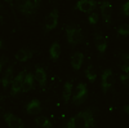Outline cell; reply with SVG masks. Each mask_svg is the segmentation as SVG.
Masks as SVG:
<instances>
[{
    "label": "cell",
    "instance_id": "5",
    "mask_svg": "<svg viewBox=\"0 0 129 128\" xmlns=\"http://www.w3.org/2000/svg\"><path fill=\"white\" fill-rule=\"evenodd\" d=\"M25 76H26V70L18 72V75L13 79V82H12V89H10V94H12V96H16V94L22 92V85H23Z\"/></svg>",
    "mask_w": 129,
    "mask_h": 128
},
{
    "label": "cell",
    "instance_id": "1",
    "mask_svg": "<svg viewBox=\"0 0 129 128\" xmlns=\"http://www.w3.org/2000/svg\"><path fill=\"white\" fill-rule=\"evenodd\" d=\"M94 125V118H93V113L92 110H85L75 116L66 123L67 128H75V127H83V128H90Z\"/></svg>",
    "mask_w": 129,
    "mask_h": 128
},
{
    "label": "cell",
    "instance_id": "4",
    "mask_svg": "<svg viewBox=\"0 0 129 128\" xmlns=\"http://www.w3.org/2000/svg\"><path fill=\"white\" fill-rule=\"evenodd\" d=\"M58 17H59V13H58L57 8H54L45 17V21H44V31H45V33L54 30L57 27V25H58Z\"/></svg>",
    "mask_w": 129,
    "mask_h": 128
},
{
    "label": "cell",
    "instance_id": "18",
    "mask_svg": "<svg viewBox=\"0 0 129 128\" xmlns=\"http://www.w3.org/2000/svg\"><path fill=\"white\" fill-rule=\"evenodd\" d=\"M49 55H50V58L53 61H56L59 58V55H61V45L58 41H54L52 43V45L49 48Z\"/></svg>",
    "mask_w": 129,
    "mask_h": 128
},
{
    "label": "cell",
    "instance_id": "21",
    "mask_svg": "<svg viewBox=\"0 0 129 128\" xmlns=\"http://www.w3.org/2000/svg\"><path fill=\"white\" fill-rule=\"evenodd\" d=\"M35 123L36 125L39 127H43V128H52V123L49 122V119L44 115H39L38 118L35 119Z\"/></svg>",
    "mask_w": 129,
    "mask_h": 128
},
{
    "label": "cell",
    "instance_id": "19",
    "mask_svg": "<svg viewBox=\"0 0 129 128\" xmlns=\"http://www.w3.org/2000/svg\"><path fill=\"white\" fill-rule=\"evenodd\" d=\"M72 96V83L71 82H66L63 85V92H62V98L64 102L70 101V97Z\"/></svg>",
    "mask_w": 129,
    "mask_h": 128
},
{
    "label": "cell",
    "instance_id": "17",
    "mask_svg": "<svg viewBox=\"0 0 129 128\" xmlns=\"http://www.w3.org/2000/svg\"><path fill=\"white\" fill-rule=\"evenodd\" d=\"M32 57V50L30 49H19L16 55H14V58L18 61V62H25L27 60H30Z\"/></svg>",
    "mask_w": 129,
    "mask_h": 128
},
{
    "label": "cell",
    "instance_id": "23",
    "mask_svg": "<svg viewBox=\"0 0 129 128\" xmlns=\"http://www.w3.org/2000/svg\"><path fill=\"white\" fill-rule=\"evenodd\" d=\"M98 13H95V12H92V13H89V16H88V22L90 23V25H95L97 22H98Z\"/></svg>",
    "mask_w": 129,
    "mask_h": 128
},
{
    "label": "cell",
    "instance_id": "13",
    "mask_svg": "<svg viewBox=\"0 0 129 128\" xmlns=\"http://www.w3.org/2000/svg\"><path fill=\"white\" fill-rule=\"evenodd\" d=\"M35 75H32L31 72L26 71V76L23 80V85H22V92H30L31 89L35 88Z\"/></svg>",
    "mask_w": 129,
    "mask_h": 128
},
{
    "label": "cell",
    "instance_id": "27",
    "mask_svg": "<svg viewBox=\"0 0 129 128\" xmlns=\"http://www.w3.org/2000/svg\"><path fill=\"white\" fill-rule=\"evenodd\" d=\"M28 2H30V4L34 7L35 9H38L39 5H40V0H28Z\"/></svg>",
    "mask_w": 129,
    "mask_h": 128
},
{
    "label": "cell",
    "instance_id": "6",
    "mask_svg": "<svg viewBox=\"0 0 129 128\" xmlns=\"http://www.w3.org/2000/svg\"><path fill=\"white\" fill-rule=\"evenodd\" d=\"M114 84V74L110 69H106L102 72V82H101V87L103 92H107Z\"/></svg>",
    "mask_w": 129,
    "mask_h": 128
},
{
    "label": "cell",
    "instance_id": "15",
    "mask_svg": "<svg viewBox=\"0 0 129 128\" xmlns=\"http://www.w3.org/2000/svg\"><path fill=\"white\" fill-rule=\"evenodd\" d=\"M83 61H84V55L81 52L72 53V56H71V66H72L74 70H80V67L83 65Z\"/></svg>",
    "mask_w": 129,
    "mask_h": 128
},
{
    "label": "cell",
    "instance_id": "11",
    "mask_svg": "<svg viewBox=\"0 0 129 128\" xmlns=\"http://www.w3.org/2000/svg\"><path fill=\"white\" fill-rule=\"evenodd\" d=\"M94 44H95L97 49H98L100 55L102 56L106 52V48H107V39L103 35H101L100 33H95L94 34Z\"/></svg>",
    "mask_w": 129,
    "mask_h": 128
},
{
    "label": "cell",
    "instance_id": "3",
    "mask_svg": "<svg viewBox=\"0 0 129 128\" xmlns=\"http://www.w3.org/2000/svg\"><path fill=\"white\" fill-rule=\"evenodd\" d=\"M87 96H88L87 84H85V83L78 84L76 91H75V93H74V96H72V102H74V105H81V104H84V101L87 100Z\"/></svg>",
    "mask_w": 129,
    "mask_h": 128
},
{
    "label": "cell",
    "instance_id": "7",
    "mask_svg": "<svg viewBox=\"0 0 129 128\" xmlns=\"http://www.w3.org/2000/svg\"><path fill=\"white\" fill-rule=\"evenodd\" d=\"M95 5H97V3L94 0H79L76 5H75V9L81 10L84 13H92V12H94Z\"/></svg>",
    "mask_w": 129,
    "mask_h": 128
},
{
    "label": "cell",
    "instance_id": "28",
    "mask_svg": "<svg viewBox=\"0 0 129 128\" xmlns=\"http://www.w3.org/2000/svg\"><path fill=\"white\" fill-rule=\"evenodd\" d=\"M120 69H121V71H124L125 74H128V75H129V66L128 65L123 63V65H120Z\"/></svg>",
    "mask_w": 129,
    "mask_h": 128
},
{
    "label": "cell",
    "instance_id": "14",
    "mask_svg": "<svg viewBox=\"0 0 129 128\" xmlns=\"http://www.w3.org/2000/svg\"><path fill=\"white\" fill-rule=\"evenodd\" d=\"M35 79H36V82L39 83V85L41 88L45 87V84H47V72L43 67H40V66L35 67Z\"/></svg>",
    "mask_w": 129,
    "mask_h": 128
},
{
    "label": "cell",
    "instance_id": "9",
    "mask_svg": "<svg viewBox=\"0 0 129 128\" xmlns=\"http://www.w3.org/2000/svg\"><path fill=\"white\" fill-rule=\"evenodd\" d=\"M17 7L19 9V12L25 16H34L36 13V9L30 4L28 0H16Z\"/></svg>",
    "mask_w": 129,
    "mask_h": 128
},
{
    "label": "cell",
    "instance_id": "22",
    "mask_svg": "<svg viewBox=\"0 0 129 128\" xmlns=\"http://www.w3.org/2000/svg\"><path fill=\"white\" fill-rule=\"evenodd\" d=\"M117 34L121 36H128L129 35V23H123L117 29Z\"/></svg>",
    "mask_w": 129,
    "mask_h": 128
},
{
    "label": "cell",
    "instance_id": "10",
    "mask_svg": "<svg viewBox=\"0 0 129 128\" xmlns=\"http://www.w3.org/2000/svg\"><path fill=\"white\" fill-rule=\"evenodd\" d=\"M101 16L105 19L106 23L110 22L111 16H112V5H111V3L107 2V0L101 2Z\"/></svg>",
    "mask_w": 129,
    "mask_h": 128
},
{
    "label": "cell",
    "instance_id": "29",
    "mask_svg": "<svg viewBox=\"0 0 129 128\" xmlns=\"http://www.w3.org/2000/svg\"><path fill=\"white\" fill-rule=\"evenodd\" d=\"M124 113H125V114H126V115L129 116V104L124 106Z\"/></svg>",
    "mask_w": 129,
    "mask_h": 128
},
{
    "label": "cell",
    "instance_id": "16",
    "mask_svg": "<svg viewBox=\"0 0 129 128\" xmlns=\"http://www.w3.org/2000/svg\"><path fill=\"white\" fill-rule=\"evenodd\" d=\"M26 111L30 115H34V114H39L41 111V105L39 100H32L27 106H26Z\"/></svg>",
    "mask_w": 129,
    "mask_h": 128
},
{
    "label": "cell",
    "instance_id": "20",
    "mask_svg": "<svg viewBox=\"0 0 129 128\" xmlns=\"http://www.w3.org/2000/svg\"><path fill=\"white\" fill-rule=\"evenodd\" d=\"M85 76H87V79L90 82V83H94L95 79H97V72H95V69L93 65H88V67L85 69Z\"/></svg>",
    "mask_w": 129,
    "mask_h": 128
},
{
    "label": "cell",
    "instance_id": "25",
    "mask_svg": "<svg viewBox=\"0 0 129 128\" xmlns=\"http://www.w3.org/2000/svg\"><path fill=\"white\" fill-rule=\"evenodd\" d=\"M121 13H123L125 17H129V0H128L126 3L123 4V7H121Z\"/></svg>",
    "mask_w": 129,
    "mask_h": 128
},
{
    "label": "cell",
    "instance_id": "8",
    "mask_svg": "<svg viewBox=\"0 0 129 128\" xmlns=\"http://www.w3.org/2000/svg\"><path fill=\"white\" fill-rule=\"evenodd\" d=\"M4 120L8 124V127H10V128H23L25 127L22 119L16 116L12 113H5L4 114Z\"/></svg>",
    "mask_w": 129,
    "mask_h": 128
},
{
    "label": "cell",
    "instance_id": "30",
    "mask_svg": "<svg viewBox=\"0 0 129 128\" xmlns=\"http://www.w3.org/2000/svg\"><path fill=\"white\" fill-rule=\"evenodd\" d=\"M5 2L10 5V8H12V10H13V0H5Z\"/></svg>",
    "mask_w": 129,
    "mask_h": 128
},
{
    "label": "cell",
    "instance_id": "2",
    "mask_svg": "<svg viewBox=\"0 0 129 128\" xmlns=\"http://www.w3.org/2000/svg\"><path fill=\"white\" fill-rule=\"evenodd\" d=\"M66 36H67V41L71 47H75L80 44V43L84 40V35H83V31L76 27V26H69L66 29Z\"/></svg>",
    "mask_w": 129,
    "mask_h": 128
},
{
    "label": "cell",
    "instance_id": "26",
    "mask_svg": "<svg viewBox=\"0 0 129 128\" xmlns=\"http://www.w3.org/2000/svg\"><path fill=\"white\" fill-rule=\"evenodd\" d=\"M121 61H123V63H125V65L129 66V53H123L121 55Z\"/></svg>",
    "mask_w": 129,
    "mask_h": 128
},
{
    "label": "cell",
    "instance_id": "12",
    "mask_svg": "<svg viewBox=\"0 0 129 128\" xmlns=\"http://www.w3.org/2000/svg\"><path fill=\"white\" fill-rule=\"evenodd\" d=\"M12 82H13V65H9L3 72V78H2L3 88L7 89L8 85L12 84Z\"/></svg>",
    "mask_w": 129,
    "mask_h": 128
},
{
    "label": "cell",
    "instance_id": "24",
    "mask_svg": "<svg viewBox=\"0 0 129 128\" xmlns=\"http://www.w3.org/2000/svg\"><path fill=\"white\" fill-rule=\"evenodd\" d=\"M120 82L123 83V85H125L126 88H129V75L128 74H121L120 75Z\"/></svg>",
    "mask_w": 129,
    "mask_h": 128
}]
</instances>
